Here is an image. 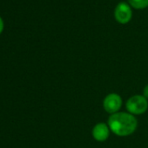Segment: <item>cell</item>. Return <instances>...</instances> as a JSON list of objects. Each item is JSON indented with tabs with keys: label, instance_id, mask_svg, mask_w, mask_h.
Instances as JSON below:
<instances>
[{
	"label": "cell",
	"instance_id": "cell-3",
	"mask_svg": "<svg viewBox=\"0 0 148 148\" xmlns=\"http://www.w3.org/2000/svg\"><path fill=\"white\" fill-rule=\"evenodd\" d=\"M114 16L116 20L120 24L128 23L132 16V12L130 5L125 2L119 3L114 11Z\"/></svg>",
	"mask_w": 148,
	"mask_h": 148
},
{
	"label": "cell",
	"instance_id": "cell-4",
	"mask_svg": "<svg viewBox=\"0 0 148 148\" xmlns=\"http://www.w3.org/2000/svg\"><path fill=\"white\" fill-rule=\"evenodd\" d=\"M121 105H122L121 97L116 93L108 94L103 101L104 109L111 114L116 113L121 107Z\"/></svg>",
	"mask_w": 148,
	"mask_h": 148
},
{
	"label": "cell",
	"instance_id": "cell-5",
	"mask_svg": "<svg viewBox=\"0 0 148 148\" xmlns=\"http://www.w3.org/2000/svg\"><path fill=\"white\" fill-rule=\"evenodd\" d=\"M92 133L93 138L97 141L102 142V141H105L108 138L109 134H110V130H109V127L106 124L99 123L93 127Z\"/></svg>",
	"mask_w": 148,
	"mask_h": 148
},
{
	"label": "cell",
	"instance_id": "cell-2",
	"mask_svg": "<svg viewBox=\"0 0 148 148\" xmlns=\"http://www.w3.org/2000/svg\"><path fill=\"white\" fill-rule=\"evenodd\" d=\"M148 108L147 99L141 95L131 97L126 102V109L131 114L139 115L145 112Z\"/></svg>",
	"mask_w": 148,
	"mask_h": 148
},
{
	"label": "cell",
	"instance_id": "cell-1",
	"mask_svg": "<svg viewBox=\"0 0 148 148\" xmlns=\"http://www.w3.org/2000/svg\"><path fill=\"white\" fill-rule=\"evenodd\" d=\"M108 126L114 134L125 137L135 132L138 126V121L131 113L116 112L110 116Z\"/></svg>",
	"mask_w": 148,
	"mask_h": 148
},
{
	"label": "cell",
	"instance_id": "cell-8",
	"mask_svg": "<svg viewBox=\"0 0 148 148\" xmlns=\"http://www.w3.org/2000/svg\"><path fill=\"white\" fill-rule=\"evenodd\" d=\"M4 30V22H3V19L0 17V33H1Z\"/></svg>",
	"mask_w": 148,
	"mask_h": 148
},
{
	"label": "cell",
	"instance_id": "cell-6",
	"mask_svg": "<svg viewBox=\"0 0 148 148\" xmlns=\"http://www.w3.org/2000/svg\"><path fill=\"white\" fill-rule=\"evenodd\" d=\"M128 2L135 9H144L148 6V0H128Z\"/></svg>",
	"mask_w": 148,
	"mask_h": 148
},
{
	"label": "cell",
	"instance_id": "cell-7",
	"mask_svg": "<svg viewBox=\"0 0 148 148\" xmlns=\"http://www.w3.org/2000/svg\"><path fill=\"white\" fill-rule=\"evenodd\" d=\"M143 96H144L146 99H148V85H146V86H145V88H144Z\"/></svg>",
	"mask_w": 148,
	"mask_h": 148
}]
</instances>
